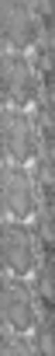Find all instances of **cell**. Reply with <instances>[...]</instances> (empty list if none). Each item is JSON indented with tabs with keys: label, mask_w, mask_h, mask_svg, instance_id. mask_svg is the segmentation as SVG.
I'll return each instance as SVG.
<instances>
[{
	"label": "cell",
	"mask_w": 55,
	"mask_h": 356,
	"mask_svg": "<svg viewBox=\"0 0 55 356\" xmlns=\"http://www.w3.org/2000/svg\"><path fill=\"white\" fill-rule=\"evenodd\" d=\"M48 126H52L48 98H41L38 105L3 102V112H0L3 157H14V161H34V157H41L48 150Z\"/></svg>",
	"instance_id": "1"
},
{
	"label": "cell",
	"mask_w": 55,
	"mask_h": 356,
	"mask_svg": "<svg viewBox=\"0 0 55 356\" xmlns=\"http://www.w3.org/2000/svg\"><path fill=\"white\" fill-rule=\"evenodd\" d=\"M0 182H3V210L17 220H34L38 210L48 207V189L34 171V161H14L3 157L0 164Z\"/></svg>",
	"instance_id": "2"
},
{
	"label": "cell",
	"mask_w": 55,
	"mask_h": 356,
	"mask_svg": "<svg viewBox=\"0 0 55 356\" xmlns=\"http://www.w3.org/2000/svg\"><path fill=\"white\" fill-rule=\"evenodd\" d=\"M45 245H48V238L38 231V224H34V220L3 217V227H0L3 273H14V276H31V273L45 262Z\"/></svg>",
	"instance_id": "3"
},
{
	"label": "cell",
	"mask_w": 55,
	"mask_h": 356,
	"mask_svg": "<svg viewBox=\"0 0 55 356\" xmlns=\"http://www.w3.org/2000/svg\"><path fill=\"white\" fill-rule=\"evenodd\" d=\"M41 98H48V88H45V70L38 67L34 53L3 46V102L38 105Z\"/></svg>",
	"instance_id": "4"
},
{
	"label": "cell",
	"mask_w": 55,
	"mask_h": 356,
	"mask_svg": "<svg viewBox=\"0 0 55 356\" xmlns=\"http://www.w3.org/2000/svg\"><path fill=\"white\" fill-rule=\"evenodd\" d=\"M45 311H48V300L38 293L31 276L3 273V328L31 335Z\"/></svg>",
	"instance_id": "5"
},
{
	"label": "cell",
	"mask_w": 55,
	"mask_h": 356,
	"mask_svg": "<svg viewBox=\"0 0 55 356\" xmlns=\"http://www.w3.org/2000/svg\"><path fill=\"white\" fill-rule=\"evenodd\" d=\"M45 15H48L45 0H7V4H3V18H0L3 46L31 49L34 42H41L48 35Z\"/></svg>",
	"instance_id": "6"
},
{
	"label": "cell",
	"mask_w": 55,
	"mask_h": 356,
	"mask_svg": "<svg viewBox=\"0 0 55 356\" xmlns=\"http://www.w3.org/2000/svg\"><path fill=\"white\" fill-rule=\"evenodd\" d=\"M3 356H41V353H38V346L28 332L3 328Z\"/></svg>",
	"instance_id": "7"
}]
</instances>
